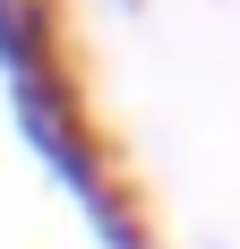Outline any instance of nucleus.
Instances as JSON below:
<instances>
[{"label": "nucleus", "instance_id": "obj_1", "mask_svg": "<svg viewBox=\"0 0 240 249\" xmlns=\"http://www.w3.org/2000/svg\"><path fill=\"white\" fill-rule=\"evenodd\" d=\"M206 249H223V241H206Z\"/></svg>", "mask_w": 240, "mask_h": 249}]
</instances>
